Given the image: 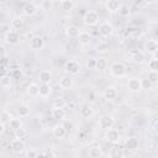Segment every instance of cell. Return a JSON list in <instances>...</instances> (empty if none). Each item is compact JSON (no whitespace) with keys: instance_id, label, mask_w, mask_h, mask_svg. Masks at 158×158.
Returning a JSON list of instances; mask_svg holds the SVG:
<instances>
[{"instance_id":"6da1fadb","label":"cell","mask_w":158,"mask_h":158,"mask_svg":"<svg viewBox=\"0 0 158 158\" xmlns=\"http://www.w3.org/2000/svg\"><path fill=\"white\" fill-rule=\"evenodd\" d=\"M99 20H100V16L98 14V11L95 10H89L84 14V17H83V21L86 26L89 27H93V26H96L99 23Z\"/></svg>"},{"instance_id":"7a4b0ae2","label":"cell","mask_w":158,"mask_h":158,"mask_svg":"<svg viewBox=\"0 0 158 158\" xmlns=\"http://www.w3.org/2000/svg\"><path fill=\"white\" fill-rule=\"evenodd\" d=\"M126 73H127V68L121 62H115L110 67V74L115 78H122L126 75Z\"/></svg>"},{"instance_id":"3957f363","label":"cell","mask_w":158,"mask_h":158,"mask_svg":"<svg viewBox=\"0 0 158 158\" xmlns=\"http://www.w3.org/2000/svg\"><path fill=\"white\" fill-rule=\"evenodd\" d=\"M98 125L101 130L104 131H109L114 127L115 125V118L111 116V115H102L99 117V121H98Z\"/></svg>"},{"instance_id":"277c9868","label":"cell","mask_w":158,"mask_h":158,"mask_svg":"<svg viewBox=\"0 0 158 158\" xmlns=\"http://www.w3.org/2000/svg\"><path fill=\"white\" fill-rule=\"evenodd\" d=\"M64 70L69 75H77L80 72V64L77 60H67L64 64Z\"/></svg>"},{"instance_id":"5b68a950","label":"cell","mask_w":158,"mask_h":158,"mask_svg":"<svg viewBox=\"0 0 158 158\" xmlns=\"http://www.w3.org/2000/svg\"><path fill=\"white\" fill-rule=\"evenodd\" d=\"M130 59L132 63L142 64L146 60V53L143 51H139V49H133L130 52Z\"/></svg>"},{"instance_id":"8992f818","label":"cell","mask_w":158,"mask_h":158,"mask_svg":"<svg viewBox=\"0 0 158 158\" xmlns=\"http://www.w3.org/2000/svg\"><path fill=\"white\" fill-rule=\"evenodd\" d=\"M114 32V27L110 22L105 21L102 22L100 26H99V35L102 37V38H109Z\"/></svg>"},{"instance_id":"52a82bcc","label":"cell","mask_w":158,"mask_h":158,"mask_svg":"<svg viewBox=\"0 0 158 158\" xmlns=\"http://www.w3.org/2000/svg\"><path fill=\"white\" fill-rule=\"evenodd\" d=\"M10 147H11V151H12L14 153H16V154H21V153H23L25 149H26L25 142H23L22 139H16V138L10 142Z\"/></svg>"},{"instance_id":"ba28073f","label":"cell","mask_w":158,"mask_h":158,"mask_svg":"<svg viewBox=\"0 0 158 158\" xmlns=\"http://www.w3.org/2000/svg\"><path fill=\"white\" fill-rule=\"evenodd\" d=\"M105 138H106L107 142H110V143H112V144H117V143L120 142L121 135H120V132H118L117 130L111 128V130H109V131L106 132Z\"/></svg>"},{"instance_id":"9c48e42d","label":"cell","mask_w":158,"mask_h":158,"mask_svg":"<svg viewBox=\"0 0 158 158\" xmlns=\"http://www.w3.org/2000/svg\"><path fill=\"white\" fill-rule=\"evenodd\" d=\"M38 11V6L35 2H26L22 7V14L27 17H31L33 15H36Z\"/></svg>"},{"instance_id":"30bf717a","label":"cell","mask_w":158,"mask_h":158,"mask_svg":"<svg viewBox=\"0 0 158 158\" xmlns=\"http://www.w3.org/2000/svg\"><path fill=\"white\" fill-rule=\"evenodd\" d=\"M109 157L110 158H123L125 157V149L118 143L112 144V147L109 151Z\"/></svg>"},{"instance_id":"8fae6325","label":"cell","mask_w":158,"mask_h":158,"mask_svg":"<svg viewBox=\"0 0 158 158\" xmlns=\"http://www.w3.org/2000/svg\"><path fill=\"white\" fill-rule=\"evenodd\" d=\"M4 40H5V42H6L7 44H16V43H19V41H20V36H19V33H17L16 31L10 30V31H7V32L5 33Z\"/></svg>"},{"instance_id":"7c38bea8","label":"cell","mask_w":158,"mask_h":158,"mask_svg":"<svg viewBox=\"0 0 158 158\" xmlns=\"http://www.w3.org/2000/svg\"><path fill=\"white\" fill-rule=\"evenodd\" d=\"M44 46V41L41 36H32L30 38V47L35 51H38V49H42Z\"/></svg>"},{"instance_id":"4fadbf2b","label":"cell","mask_w":158,"mask_h":158,"mask_svg":"<svg viewBox=\"0 0 158 158\" xmlns=\"http://www.w3.org/2000/svg\"><path fill=\"white\" fill-rule=\"evenodd\" d=\"M102 95H104V98H105L107 101L115 100V99L117 98V89H116V86H114V85L106 86L105 90H104V93H102Z\"/></svg>"},{"instance_id":"5bb4252c","label":"cell","mask_w":158,"mask_h":158,"mask_svg":"<svg viewBox=\"0 0 158 158\" xmlns=\"http://www.w3.org/2000/svg\"><path fill=\"white\" fill-rule=\"evenodd\" d=\"M73 85H74V80H73V78L70 75H64V77H62L59 79V86L62 89H64V90L72 89Z\"/></svg>"},{"instance_id":"9a60e30c","label":"cell","mask_w":158,"mask_h":158,"mask_svg":"<svg viewBox=\"0 0 158 158\" xmlns=\"http://www.w3.org/2000/svg\"><path fill=\"white\" fill-rule=\"evenodd\" d=\"M127 89L130 91H132V93L139 91L142 89L141 88V79H138V78H131V79H128V81H127Z\"/></svg>"},{"instance_id":"2e32d148","label":"cell","mask_w":158,"mask_h":158,"mask_svg":"<svg viewBox=\"0 0 158 158\" xmlns=\"http://www.w3.org/2000/svg\"><path fill=\"white\" fill-rule=\"evenodd\" d=\"M80 33H81V30L75 25H69L65 28V35L69 38H78Z\"/></svg>"},{"instance_id":"e0dca14e","label":"cell","mask_w":158,"mask_h":158,"mask_svg":"<svg viewBox=\"0 0 158 158\" xmlns=\"http://www.w3.org/2000/svg\"><path fill=\"white\" fill-rule=\"evenodd\" d=\"M149 53V54H154L158 52V43L156 40H148L144 43V53Z\"/></svg>"},{"instance_id":"ac0fdd59","label":"cell","mask_w":158,"mask_h":158,"mask_svg":"<svg viewBox=\"0 0 158 158\" xmlns=\"http://www.w3.org/2000/svg\"><path fill=\"white\" fill-rule=\"evenodd\" d=\"M125 147H126L128 151H136V149H138V147H139V141H138V138L135 137V136L128 137V138L126 139V142H125Z\"/></svg>"},{"instance_id":"d6986e66","label":"cell","mask_w":158,"mask_h":158,"mask_svg":"<svg viewBox=\"0 0 158 158\" xmlns=\"http://www.w3.org/2000/svg\"><path fill=\"white\" fill-rule=\"evenodd\" d=\"M65 135H67V128L64 127V125L58 123V125H56V126L53 127V136H54L56 138L62 139V138L65 137Z\"/></svg>"},{"instance_id":"ffe728a7","label":"cell","mask_w":158,"mask_h":158,"mask_svg":"<svg viewBox=\"0 0 158 158\" xmlns=\"http://www.w3.org/2000/svg\"><path fill=\"white\" fill-rule=\"evenodd\" d=\"M120 6H121V2L117 1V0H107L105 2V9L109 12H117Z\"/></svg>"},{"instance_id":"44dd1931","label":"cell","mask_w":158,"mask_h":158,"mask_svg":"<svg viewBox=\"0 0 158 158\" xmlns=\"http://www.w3.org/2000/svg\"><path fill=\"white\" fill-rule=\"evenodd\" d=\"M89 158H101L102 157V149L100 146H91L88 151Z\"/></svg>"},{"instance_id":"7402d4cb","label":"cell","mask_w":158,"mask_h":158,"mask_svg":"<svg viewBox=\"0 0 158 158\" xmlns=\"http://www.w3.org/2000/svg\"><path fill=\"white\" fill-rule=\"evenodd\" d=\"M26 91H27V94H28L30 96H32V98L40 96V85L36 84V83H31V84L27 85Z\"/></svg>"},{"instance_id":"603a6c76","label":"cell","mask_w":158,"mask_h":158,"mask_svg":"<svg viewBox=\"0 0 158 158\" xmlns=\"http://www.w3.org/2000/svg\"><path fill=\"white\" fill-rule=\"evenodd\" d=\"M38 79L41 84H49L52 81V73L49 70H42L38 74Z\"/></svg>"},{"instance_id":"cb8c5ba5","label":"cell","mask_w":158,"mask_h":158,"mask_svg":"<svg viewBox=\"0 0 158 158\" xmlns=\"http://www.w3.org/2000/svg\"><path fill=\"white\" fill-rule=\"evenodd\" d=\"M65 110L62 107V106H56L53 107L52 110V116L56 118V120H63L65 117Z\"/></svg>"},{"instance_id":"d4e9b609","label":"cell","mask_w":158,"mask_h":158,"mask_svg":"<svg viewBox=\"0 0 158 158\" xmlns=\"http://www.w3.org/2000/svg\"><path fill=\"white\" fill-rule=\"evenodd\" d=\"M10 26H11L12 31L21 30L22 26H23V20H22V17H21V16H16V17H14V19L11 20V22H10Z\"/></svg>"},{"instance_id":"484cf974","label":"cell","mask_w":158,"mask_h":158,"mask_svg":"<svg viewBox=\"0 0 158 158\" xmlns=\"http://www.w3.org/2000/svg\"><path fill=\"white\" fill-rule=\"evenodd\" d=\"M52 93V88L49 84H41L40 85V96L42 99H47Z\"/></svg>"},{"instance_id":"4316f807","label":"cell","mask_w":158,"mask_h":158,"mask_svg":"<svg viewBox=\"0 0 158 158\" xmlns=\"http://www.w3.org/2000/svg\"><path fill=\"white\" fill-rule=\"evenodd\" d=\"M94 115V109L90 105H84L80 109V116L83 118H90Z\"/></svg>"},{"instance_id":"83f0119b","label":"cell","mask_w":158,"mask_h":158,"mask_svg":"<svg viewBox=\"0 0 158 158\" xmlns=\"http://www.w3.org/2000/svg\"><path fill=\"white\" fill-rule=\"evenodd\" d=\"M59 7L64 12H70L74 7V2L72 0H62V1H59Z\"/></svg>"},{"instance_id":"f1b7e54d","label":"cell","mask_w":158,"mask_h":158,"mask_svg":"<svg viewBox=\"0 0 158 158\" xmlns=\"http://www.w3.org/2000/svg\"><path fill=\"white\" fill-rule=\"evenodd\" d=\"M17 114L20 117H27L30 115V106L26 104H21L17 109Z\"/></svg>"},{"instance_id":"f546056e","label":"cell","mask_w":158,"mask_h":158,"mask_svg":"<svg viewBox=\"0 0 158 158\" xmlns=\"http://www.w3.org/2000/svg\"><path fill=\"white\" fill-rule=\"evenodd\" d=\"M9 126H10L11 130L16 131L17 128L22 127V122H21V120H20L19 117H11V118L9 120Z\"/></svg>"},{"instance_id":"4dcf8cb0","label":"cell","mask_w":158,"mask_h":158,"mask_svg":"<svg viewBox=\"0 0 158 158\" xmlns=\"http://www.w3.org/2000/svg\"><path fill=\"white\" fill-rule=\"evenodd\" d=\"M90 40H91V37H90V35H89L88 32H81V33L79 35V37H78V41H79V43H80L81 46L89 44Z\"/></svg>"},{"instance_id":"1f68e13d","label":"cell","mask_w":158,"mask_h":158,"mask_svg":"<svg viewBox=\"0 0 158 158\" xmlns=\"http://www.w3.org/2000/svg\"><path fill=\"white\" fill-rule=\"evenodd\" d=\"M107 67V62L105 58H96L95 59V69L96 70H104Z\"/></svg>"},{"instance_id":"d6a6232c","label":"cell","mask_w":158,"mask_h":158,"mask_svg":"<svg viewBox=\"0 0 158 158\" xmlns=\"http://www.w3.org/2000/svg\"><path fill=\"white\" fill-rule=\"evenodd\" d=\"M117 12H118V15L122 16V17H128V16L131 15L130 7H128L127 5H125V4H121V6H120V9H118Z\"/></svg>"},{"instance_id":"836d02e7","label":"cell","mask_w":158,"mask_h":158,"mask_svg":"<svg viewBox=\"0 0 158 158\" xmlns=\"http://www.w3.org/2000/svg\"><path fill=\"white\" fill-rule=\"evenodd\" d=\"M14 135H15L16 139H22L23 141V138H26V136H27V131L23 127H20L16 131H14Z\"/></svg>"},{"instance_id":"e575fe53","label":"cell","mask_w":158,"mask_h":158,"mask_svg":"<svg viewBox=\"0 0 158 158\" xmlns=\"http://www.w3.org/2000/svg\"><path fill=\"white\" fill-rule=\"evenodd\" d=\"M147 79H148L153 85L158 84V73H157V72H153V70H149Z\"/></svg>"},{"instance_id":"d590c367","label":"cell","mask_w":158,"mask_h":158,"mask_svg":"<svg viewBox=\"0 0 158 158\" xmlns=\"http://www.w3.org/2000/svg\"><path fill=\"white\" fill-rule=\"evenodd\" d=\"M141 88H142V89H146V90H149V89L153 88V84L146 78V79H142V80H141Z\"/></svg>"},{"instance_id":"8d00e7d4","label":"cell","mask_w":158,"mask_h":158,"mask_svg":"<svg viewBox=\"0 0 158 158\" xmlns=\"http://www.w3.org/2000/svg\"><path fill=\"white\" fill-rule=\"evenodd\" d=\"M148 67H149L151 70L157 72V69H158V59H151L148 62Z\"/></svg>"},{"instance_id":"74e56055","label":"cell","mask_w":158,"mask_h":158,"mask_svg":"<svg viewBox=\"0 0 158 158\" xmlns=\"http://www.w3.org/2000/svg\"><path fill=\"white\" fill-rule=\"evenodd\" d=\"M40 6H41L43 10H49V9H52L53 2H52V1H49V0H44V1H42V2L40 4Z\"/></svg>"},{"instance_id":"f35d334b","label":"cell","mask_w":158,"mask_h":158,"mask_svg":"<svg viewBox=\"0 0 158 158\" xmlns=\"http://www.w3.org/2000/svg\"><path fill=\"white\" fill-rule=\"evenodd\" d=\"M0 85L4 86V88H7V86L11 85V80H10L7 77H2V78H1V83H0Z\"/></svg>"},{"instance_id":"ab89813d","label":"cell","mask_w":158,"mask_h":158,"mask_svg":"<svg viewBox=\"0 0 158 158\" xmlns=\"http://www.w3.org/2000/svg\"><path fill=\"white\" fill-rule=\"evenodd\" d=\"M85 64L88 69H95V58H89Z\"/></svg>"},{"instance_id":"60d3db41","label":"cell","mask_w":158,"mask_h":158,"mask_svg":"<svg viewBox=\"0 0 158 158\" xmlns=\"http://www.w3.org/2000/svg\"><path fill=\"white\" fill-rule=\"evenodd\" d=\"M36 154H37V152H36L35 149H30V151H27V153H26V158H35Z\"/></svg>"},{"instance_id":"b9f144b4","label":"cell","mask_w":158,"mask_h":158,"mask_svg":"<svg viewBox=\"0 0 158 158\" xmlns=\"http://www.w3.org/2000/svg\"><path fill=\"white\" fill-rule=\"evenodd\" d=\"M4 132H5V125H4V122L0 121V136H1Z\"/></svg>"},{"instance_id":"7bdbcfd3","label":"cell","mask_w":158,"mask_h":158,"mask_svg":"<svg viewBox=\"0 0 158 158\" xmlns=\"http://www.w3.org/2000/svg\"><path fill=\"white\" fill-rule=\"evenodd\" d=\"M5 54V48L2 46H0V57H2Z\"/></svg>"}]
</instances>
